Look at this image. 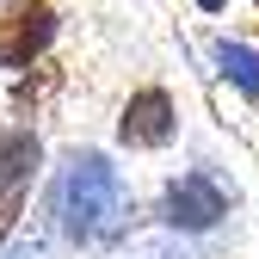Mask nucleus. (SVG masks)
Returning a JSON list of instances; mask_svg holds the SVG:
<instances>
[{"label": "nucleus", "mask_w": 259, "mask_h": 259, "mask_svg": "<svg viewBox=\"0 0 259 259\" xmlns=\"http://www.w3.org/2000/svg\"><path fill=\"white\" fill-rule=\"evenodd\" d=\"M50 229L74 247H105L123 235V216H130V191H123V173L111 167V154L99 148H68L62 167L50 179Z\"/></svg>", "instance_id": "nucleus-1"}, {"label": "nucleus", "mask_w": 259, "mask_h": 259, "mask_svg": "<svg viewBox=\"0 0 259 259\" xmlns=\"http://www.w3.org/2000/svg\"><path fill=\"white\" fill-rule=\"evenodd\" d=\"M56 31H62L56 0H7V7H0V68L25 74L31 62L50 56Z\"/></svg>", "instance_id": "nucleus-2"}, {"label": "nucleus", "mask_w": 259, "mask_h": 259, "mask_svg": "<svg viewBox=\"0 0 259 259\" xmlns=\"http://www.w3.org/2000/svg\"><path fill=\"white\" fill-rule=\"evenodd\" d=\"M229 216V198L210 173H179L167 191H160V222L167 229H185V235H204Z\"/></svg>", "instance_id": "nucleus-3"}, {"label": "nucleus", "mask_w": 259, "mask_h": 259, "mask_svg": "<svg viewBox=\"0 0 259 259\" xmlns=\"http://www.w3.org/2000/svg\"><path fill=\"white\" fill-rule=\"evenodd\" d=\"M179 136V105H173V93L167 87H136L130 93V105L117 117V142L123 148H167Z\"/></svg>", "instance_id": "nucleus-4"}, {"label": "nucleus", "mask_w": 259, "mask_h": 259, "mask_svg": "<svg viewBox=\"0 0 259 259\" xmlns=\"http://www.w3.org/2000/svg\"><path fill=\"white\" fill-rule=\"evenodd\" d=\"M37 167H44V142H37V130L7 123V130H0V198H13V191H31Z\"/></svg>", "instance_id": "nucleus-5"}, {"label": "nucleus", "mask_w": 259, "mask_h": 259, "mask_svg": "<svg viewBox=\"0 0 259 259\" xmlns=\"http://www.w3.org/2000/svg\"><path fill=\"white\" fill-rule=\"evenodd\" d=\"M216 68L222 74H229L241 93H247V99H259V56L247 50V44H235V37H222L216 44Z\"/></svg>", "instance_id": "nucleus-6"}, {"label": "nucleus", "mask_w": 259, "mask_h": 259, "mask_svg": "<svg viewBox=\"0 0 259 259\" xmlns=\"http://www.w3.org/2000/svg\"><path fill=\"white\" fill-rule=\"evenodd\" d=\"M19 216H25V191H13V198H0V241H7L19 229Z\"/></svg>", "instance_id": "nucleus-7"}, {"label": "nucleus", "mask_w": 259, "mask_h": 259, "mask_svg": "<svg viewBox=\"0 0 259 259\" xmlns=\"http://www.w3.org/2000/svg\"><path fill=\"white\" fill-rule=\"evenodd\" d=\"M142 259H185V253H173V247H154V253H142Z\"/></svg>", "instance_id": "nucleus-8"}, {"label": "nucleus", "mask_w": 259, "mask_h": 259, "mask_svg": "<svg viewBox=\"0 0 259 259\" xmlns=\"http://www.w3.org/2000/svg\"><path fill=\"white\" fill-rule=\"evenodd\" d=\"M198 7H204V13H222V7H229V0H198Z\"/></svg>", "instance_id": "nucleus-9"}]
</instances>
